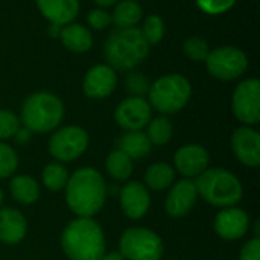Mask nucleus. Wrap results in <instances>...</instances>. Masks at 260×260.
Masks as SVG:
<instances>
[{"label":"nucleus","mask_w":260,"mask_h":260,"mask_svg":"<svg viewBox=\"0 0 260 260\" xmlns=\"http://www.w3.org/2000/svg\"><path fill=\"white\" fill-rule=\"evenodd\" d=\"M66 203L76 218H93L105 206L108 186L94 168H79L66 184Z\"/></svg>","instance_id":"nucleus-1"},{"label":"nucleus","mask_w":260,"mask_h":260,"mask_svg":"<svg viewBox=\"0 0 260 260\" xmlns=\"http://www.w3.org/2000/svg\"><path fill=\"white\" fill-rule=\"evenodd\" d=\"M61 248L69 260H101L107 253L104 230L93 218H75L61 233Z\"/></svg>","instance_id":"nucleus-2"},{"label":"nucleus","mask_w":260,"mask_h":260,"mask_svg":"<svg viewBox=\"0 0 260 260\" xmlns=\"http://www.w3.org/2000/svg\"><path fill=\"white\" fill-rule=\"evenodd\" d=\"M149 53V44L137 27H125L113 30L104 46V55L110 67L114 70H133Z\"/></svg>","instance_id":"nucleus-3"},{"label":"nucleus","mask_w":260,"mask_h":260,"mask_svg":"<svg viewBox=\"0 0 260 260\" xmlns=\"http://www.w3.org/2000/svg\"><path fill=\"white\" fill-rule=\"evenodd\" d=\"M193 183L198 197L218 209L238 206L244 197L241 180L224 168H209L198 175Z\"/></svg>","instance_id":"nucleus-4"},{"label":"nucleus","mask_w":260,"mask_h":260,"mask_svg":"<svg viewBox=\"0 0 260 260\" xmlns=\"http://www.w3.org/2000/svg\"><path fill=\"white\" fill-rule=\"evenodd\" d=\"M64 117L61 99L49 91H38L24 99L21 123L30 133H49L59 126Z\"/></svg>","instance_id":"nucleus-5"},{"label":"nucleus","mask_w":260,"mask_h":260,"mask_svg":"<svg viewBox=\"0 0 260 260\" xmlns=\"http://www.w3.org/2000/svg\"><path fill=\"white\" fill-rule=\"evenodd\" d=\"M192 87L183 75H166L151 84L148 96L151 108L161 114H175L189 102Z\"/></svg>","instance_id":"nucleus-6"},{"label":"nucleus","mask_w":260,"mask_h":260,"mask_svg":"<svg viewBox=\"0 0 260 260\" xmlns=\"http://www.w3.org/2000/svg\"><path fill=\"white\" fill-rule=\"evenodd\" d=\"M119 253L125 260H160L165 245L155 232L145 227H129L120 235Z\"/></svg>","instance_id":"nucleus-7"},{"label":"nucleus","mask_w":260,"mask_h":260,"mask_svg":"<svg viewBox=\"0 0 260 260\" xmlns=\"http://www.w3.org/2000/svg\"><path fill=\"white\" fill-rule=\"evenodd\" d=\"M88 133L78 126L69 125L56 129L47 143L49 154L59 163H69L78 160L88 148Z\"/></svg>","instance_id":"nucleus-8"},{"label":"nucleus","mask_w":260,"mask_h":260,"mask_svg":"<svg viewBox=\"0 0 260 260\" xmlns=\"http://www.w3.org/2000/svg\"><path fill=\"white\" fill-rule=\"evenodd\" d=\"M209 73L221 81H233L245 73L248 69V58L245 52L233 46H222L209 53L206 58Z\"/></svg>","instance_id":"nucleus-9"},{"label":"nucleus","mask_w":260,"mask_h":260,"mask_svg":"<svg viewBox=\"0 0 260 260\" xmlns=\"http://www.w3.org/2000/svg\"><path fill=\"white\" fill-rule=\"evenodd\" d=\"M232 110L235 117L245 126L260 122V82L256 78L242 81L232 96Z\"/></svg>","instance_id":"nucleus-10"},{"label":"nucleus","mask_w":260,"mask_h":260,"mask_svg":"<svg viewBox=\"0 0 260 260\" xmlns=\"http://www.w3.org/2000/svg\"><path fill=\"white\" fill-rule=\"evenodd\" d=\"M151 119L152 108L145 98L129 96L123 99L114 111V120L125 131H142Z\"/></svg>","instance_id":"nucleus-11"},{"label":"nucleus","mask_w":260,"mask_h":260,"mask_svg":"<svg viewBox=\"0 0 260 260\" xmlns=\"http://www.w3.org/2000/svg\"><path fill=\"white\" fill-rule=\"evenodd\" d=\"M250 216L248 213L238 207H225L221 209L213 221V229L216 235L224 241H239L250 232Z\"/></svg>","instance_id":"nucleus-12"},{"label":"nucleus","mask_w":260,"mask_h":260,"mask_svg":"<svg viewBox=\"0 0 260 260\" xmlns=\"http://www.w3.org/2000/svg\"><path fill=\"white\" fill-rule=\"evenodd\" d=\"M210 155L209 151L197 143L184 145L174 154V169L184 178L195 180L206 169H209Z\"/></svg>","instance_id":"nucleus-13"},{"label":"nucleus","mask_w":260,"mask_h":260,"mask_svg":"<svg viewBox=\"0 0 260 260\" xmlns=\"http://www.w3.org/2000/svg\"><path fill=\"white\" fill-rule=\"evenodd\" d=\"M119 203L123 215L133 221L142 219L151 209V195L140 181H128L119 190Z\"/></svg>","instance_id":"nucleus-14"},{"label":"nucleus","mask_w":260,"mask_h":260,"mask_svg":"<svg viewBox=\"0 0 260 260\" xmlns=\"http://www.w3.org/2000/svg\"><path fill=\"white\" fill-rule=\"evenodd\" d=\"M232 151L247 168L260 165V134L253 126H239L232 134Z\"/></svg>","instance_id":"nucleus-15"},{"label":"nucleus","mask_w":260,"mask_h":260,"mask_svg":"<svg viewBox=\"0 0 260 260\" xmlns=\"http://www.w3.org/2000/svg\"><path fill=\"white\" fill-rule=\"evenodd\" d=\"M197 200H198V192H197L193 180L183 178L169 187V192L165 201L166 213L175 219L183 218L190 213V210L197 204Z\"/></svg>","instance_id":"nucleus-16"},{"label":"nucleus","mask_w":260,"mask_h":260,"mask_svg":"<svg viewBox=\"0 0 260 260\" xmlns=\"http://www.w3.org/2000/svg\"><path fill=\"white\" fill-rule=\"evenodd\" d=\"M116 85L117 75L114 69L108 64H98L85 73L82 90L90 99H104L114 91Z\"/></svg>","instance_id":"nucleus-17"},{"label":"nucleus","mask_w":260,"mask_h":260,"mask_svg":"<svg viewBox=\"0 0 260 260\" xmlns=\"http://www.w3.org/2000/svg\"><path fill=\"white\" fill-rule=\"evenodd\" d=\"M27 233L24 215L14 207H0V242L6 245L20 244Z\"/></svg>","instance_id":"nucleus-18"},{"label":"nucleus","mask_w":260,"mask_h":260,"mask_svg":"<svg viewBox=\"0 0 260 260\" xmlns=\"http://www.w3.org/2000/svg\"><path fill=\"white\" fill-rule=\"evenodd\" d=\"M40 12L52 23L66 26L75 20L79 12L78 0H35Z\"/></svg>","instance_id":"nucleus-19"},{"label":"nucleus","mask_w":260,"mask_h":260,"mask_svg":"<svg viewBox=\"0 0 260 260\" xmlns=\"http://www.w3.org/2000/svg\"><path fill=\"white\" fill-rule=\"evenodd\" d=\"M9 192L14 201L23 206L35 204L40 198V184L34 177L26 174L14 175L9 181Z\"/></svg>","instance_id":"nucleus-20"},{"label":"nucleus","mask_w":260,"mask_h":260,"mask_svg":"<svg viewBox=\"0 0 260 260\" xmlns=\"http://www.w3.org/2000/svg\"><path fill=\"white\" fill-rule=\"evenodd\" d=\"M59 38L62 44L75 53H84L90 50V47L93 46V37L90 30L78 23L62 26L59 32Z\"/></svg>","instance_id":"nucleus-21"},{"label":"nucleus","mask_w":260,"mask_h":260,"mask_svg":"<svg viewBox=\"0 0 260 260\" xmlns=\"http://www.w3.org/2000/svg\"><path fill=\"white\" fill-rule=\"evenodd\" d=\"M151 142L143 131H125L117 140V149L131 160L145 158L151 152Z\"/></svg>","instance_id":"nucleus-22"},{"label":"nucleus","mask_w":260,"mask_h":260,"mask_svg":"<svg viewBox=\"0 0 260 260\" xmlns=\"http://www.w3.org/2000/svg\"><path fill=\"white\" fill-rule=\"evenodd\" d=\"M175 183V169L165 161L152 163L145 172V186L148 190L163 192Z\"/></svg>","instance_id":"nucleus-23"},{"label":"nucleus","mask_w":260,"mask_h":260,"mask_svg":"<svg viewBox=\"0 0 260 260\" xmlns=\"http://www.w3.org/2000/svg\"><path fill=\"white\" fill-rule=\"evenodd\" d=\"M105 171L114 181H126L134 171L133 160L119 149L111 151L105 158Z\"/></svg>","instance_id":"nucleus-24"},{"label":"nucleus","mask_w":260,"mask_h":260,"mask_svg":"<svg viewBox=\"0 0 260 260\" xmlns=\"http://www.w3.org/2000/svg\"><path fill=\"white\" fill-rule=\"evenodd\" d=\"M142 18V8L136 0H122L114 8L111 15V21L119 27H136V24Z\"/></svg>","instance_id":"nucleus-25"},{"label":"nucleus","mask_w":260,"mask_h":260,"mask_svg":"<svg viewBox=\"0 0 260 260\" xmlns=\"http://www.w3.org/2000/svg\"><path fill=\"white\" fill-rule=\"evenodd\" d=\"M69 171L67 168L59 163V161H52L49 165L44 166L43 172H41V181L43 186L50 190V192H59L66 187L67 181H69Z\"/></svg>","instance_id":"nucleus-26"},{"label":"nucleus","mask_w":260,"mask_h":260,"mask_svg":"<svg viewBox=\"0 0 260 260\" xmlns=\"http://www.w3.org/2000/svg\"><path fill=\"white\" fill-rule=\"evenodd\" d=\"M146 136L151 142V145L163 146L168 145L174 136V126L169 117L158 116L155 119H151L146 125Z\"/></svg>","instance_id":"nucleus-27"},{"label":"nucleus","mask_w":260,"mask_h":260,"mask_svg":"<svg viewBox=\"0 0 260 260\" xmlns=\"http://www.w3.org/2000/svg\"><path fill=\"white\" fill-rule=\"evenodd\" d=\"M18 168V155L14 148L5 142H0V180L9 178Z\"/></svg>","instance_id":"nucleus-28"},{"label":"nucleus","mask_w":260,"mask_h":260,"mask_svg":"<svg viewBox=\"0 0 260 260\" xmlns=\"http://www.w3.org/2000/svg\"><path fill=\"white\" fill-rule=\"evenodd\" d=\"M140 30H142V34H143V37L149 46L157 44L161 41V38L165 35V23L158 15H149L145 20L143 27Z\"/></svg>","instance_id":"nucleus-29"},{"label":"nucleus","mask_w":260,"mask_h":260,"mask_svg":"<svg viewBox=\"0 0 260 260\" xmlns=\"http://www.w3.org/2000/svg\"><path fill=\"white\" fill-rule=\"evenodd\" d=\"M183 50L184 55L189 56L192 61H206V58L209 56L210 50H209V44L206 43V40L200 38V37H190L184 41L183 44Z\"/></svg>","instance_id":"nucleus-30"},{"label":"nucleus","mask_w":260,"mask_h":260,"mask_svg":"<svg viewBox=\"0 0 260 260\" xmlns=\"http://www.w3.org/2000/svg\"><path fill=\"white\" fill-rule=\"evenodd\" d=\"M149 87H151L149 79L145 75H142V73L131 72L125 78V88L131 93V96L143 98L145 94H148Z\"/></svg>","instance_id":"nucleus-31"},{"label":"nucleus","mask_w":260,"mask_h":260,"mask_svg":"<svg viewBox=\"0 0 260 260\" xmlns=\"http://www.w3.org/2000/svg\"><path fill=\"white\" fill-rule=\"evenodd\" d=\"M20 128V119L9 110H0V142L12 139Z\"/></svg>","instance_id":"nucleus-32"},{"label":"nucleus","mask_w":260,"mask_h":260,"mask_svg":"<svg viewBox=\"0 0 260 260\" xmlns=\"http://www.w3.org/2000/svg\"><path fill=\"white\" fill-rule=\"evenodd\" d=\"M236 0H197L198 8L210 15L224 14L235 6Z\"/></svg>","instance_id":"nucleus-33"},{"label":"nucleus","mask_w":260,"mask_h":260,"mask_svg":"<svg viewBox=\"0 0 260 260\" xmlns=\"http://www.w3.org/2000/svg\"><path fill=\"white\" fill-rule=\"evenodd\" d=\"M87 20L93 29H105L111 23V14H108L102 8H96L88 12Z\"/></svg>","instance_id":"nucleus-34"},{"label":"nucleus","mask_w":260,"mask_h":260,"mask_svg":"<svg viewBox=\"0 0 260 260\" xmlns=\"http://www.w3.org/2000/svg\"><path fill=\"white\" fill-rule=\"evenodd\" d=\"M239 260H260V238L254 236L241 248Z\"/></svg>","instance_id":"nucleus-35"},{"label":"nucleus","mask_w":260,"mask_h":260,"mask_svg":"<svg viewBox=\"0 0 260 260\" xmlns=\"http://www.w3.org/2000/svg\"><path fill=\"white\" fill-rule=\"evenodd\" d=\"M30 134H32V133H30L29 129H26L24 126H23V128L20 126L18 131H17L15 136H14V140H15L18 145H26V143L30 140Z\"/></svg>","instance_id":"nucleus-36"},{"label":"nucleus","mask_w":260,"mask_h":260,"mask_svg":"<svg viewBox=\"0 0 260 260\" xmlns=\"http://www.w3.org/2000/svg\"><path fill=\"white\" fill-rule=\"evenodd\" d=\"M101 260H125V257L119 251H111V253H105Z\"/></svg>","instance_id":"nucleus-37"},{"label":"nucleus","mask_w":260,"mask_h":260,"mask_svg":"<svg viewBox=\"0 0 260 260\" xmlns=\"http://www.w3.org/2000/svg\"><path fill=\"white\" fill-rule=\"evenodd\" d=\"M94 2H96V5L101 6V8H110V6L116 5L119 0H94Z\"/></svg>","instance_id":"nucleus-38"},{"label":"nucleus","mask_w":260,"mask_h":260,"mask_svg":"<svg viewBox=\"0 0 260 260\" xmlns=\"http://www.w3.org/2000/svg\"><path fill=\"white\" fill-rule=\"evenodd\" d=\"M61 27H62V26H58V24H52V23H50V27H49V34H50L52 37H59Z\"/></svg>","instance_id":"nucleus-39"},{"label":"nucleus","mask_w":260,"mask_h":260,"mask_svg":"<svg viewBox=\"0 0 260 260\" xmlns=\"http://www.w3.org/2000/svg\"><path fill=\"white\" fill-rule=\"evenodd\" d=\"M2 203H3V192H2V189H0V207H2Z\"/></svg>","instance_id":"nucleus-40"}]
</instances>
